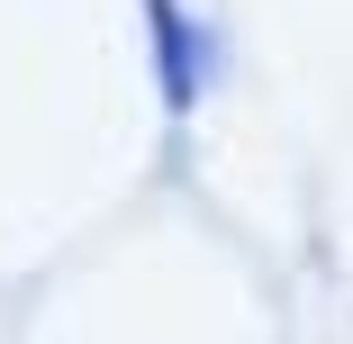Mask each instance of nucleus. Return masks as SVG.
Listing matches in <instances>:
<instances>
[{
	"label": "nucleus",
	"instance_id": "1",
	"mask_svg": "<svg viewBox=\"0 0 353 344\" xmlns=\"http://www.w3.org/2000/svg\"><path fill=\"white\" fill-rule=\"evenodd\" d=\"M145 19H154V73H163V100H172V109H190V100H199V82H208V37L190 28L181 0H145Z\"/></svg>",
	"mask_w": 353,
	"mask_h": 344
}]
</instances>
